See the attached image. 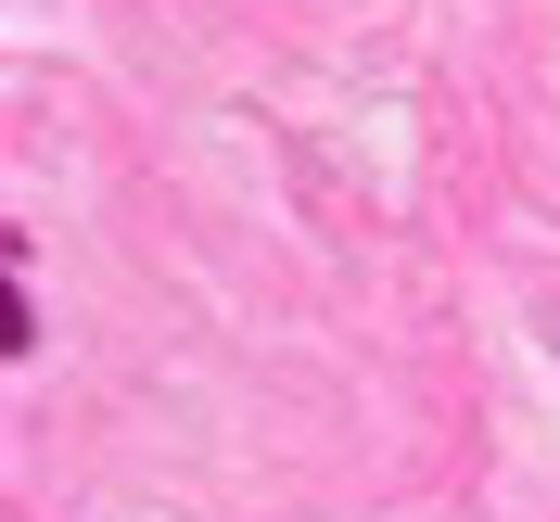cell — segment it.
I'll list each match as a JSON object with an SVG mask.
<instances>
[{
    "label": "cell",
    "instance_id": "obj_1",
    "mask_svg": "<svg viewBox=\"0 0 560 522\" xmlns=\"http://www.w3.org/2000/svg\"><path fill=\"white\" fill-rule=\"evenodd\" d=\"M38 345V306H26V255H0V357Z\"/></svg>",
    "mask_w": 560,
    "mask_h": 522
}]
</instances>
